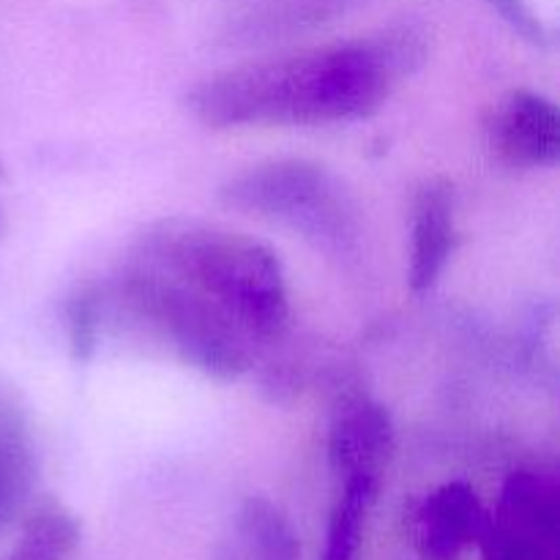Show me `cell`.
Wrapping results in <instances>:
<instances>
[{
  "instance_id": "cell-1",
  "label": "cell",
  "mask_w": 560,
  "mask_h": 560,
  "mask_svg": "<svg viewBox=\"0 0 560 560\" xmlns=\"http://www.w3.org/2000/svg\"><path fill=\"white\" fill-rule=\"evenodd\" d=\"M424 47L410 31L230 66L186 93V109L206 129L355 124L381 113L397 80Z\"/></svg>"
},
{
  "instance_id": "cell-2",
  "label": "cell",
  "mask_w": 560,
  "mask_h": 560,
  "mask_svg": "<svg viewBox=\"0 0 560 560\" xmlns=\"http://www.w3.org/2000/svg\"><path fill=\"white\" fill-rule=\"evenodd\" d=\"M126 257L189 284L257 348L277 342L288 328L290 293L282 260L255 235L170 217L148 224Z\"/></svg>"
},
{
  "instance_id": "cell-3",
  "label": "cell",
  "mask_w": 560,
  "mask_h": 560,
  "mask_svg": "<svg viewBox=\"0 0 560 560\" xmlns=\"http://www.w3.org/2000/svg\"><path fill=\"white\" fill-rule=\"evenodd\" d=\"M104 295L180 364L213 381H235L255 364L257 345L222 310L170 273L126 257Z\"/></svg>"
},
{
  "instance_id": "cell-4",
  "label": "cell",
  "mask_w": 560,
  "mask_h": 560,
  "mask_svg": "<svg viewBox=\"0 0 560 560\" xmlns=\"http://www.w3.org/2000/svg\"><path fill=\"white\" fill-rule=\"evenodd\" d=\"M230 211L279 224L317 249L345 252L359 235L353 202L331 170L312 159H268L219 186Z\"/></svg>"
},
{
  "instance_id": "cell-5",
  "label": "cell",
  "mask_w": 560,
  "mask_h": 560,
  "mask_svg": "<svg viewBox=\"0 0 560 560\" xmlns=\"http://www.w3.org/2000/svg\"><path fill=\"white\" fill-rule=\"evenodd\" d=\"M492 153L512 170H550L560 162L556 102L528 88L506 91L487 115Z\"/></svg>"
},
{
  "instance_id": "cell-6",
  "label": "cell",
  "mask_w": 560,
  "mask_h": 560,
  "mask_svg": "<svg viewBox=\"0 0 560 560\" xmlns=\"http://www.w3.org/2000/svg\"><path fill=\"white\" fill-rule=\"evenodd\" d=\"M394 452L392 413L364 392L337 399L328 427V459L345 479H375Z\"/></svg>"
},
{
  "instance_id": "cell-7",
  "label": "cell",
  "mask_w": 560,
  "mask_h": 560,
  "mask_svg": "<svg viewBox=\"0 0 560 560\" xmlns=\"http://www.w3.org/2000/svg\"><path fill=\"white\" fill-rule=\"evenodd\" d=\"M454 241V189L448 180L432 178L421 184L413 200L410 224V266L408 284L416 293H427L438 284L452 260Z\"/></svg>"
},
{
  "instance_id": "cell-8",
  "label": "cell",
  "mask_w": 560,
  "mask_h": 560,
  "mask_svg": "<svg viewBox=\"0 0 560 560\" xmlns=\"http://www.w3.org/2000/svg\"><path fill=\"white\" fill-rule=\"evenodd\" d=\"M36 481L33 427L20 392L0 381V530L27 506Z\"/></svg>"
},
{
  "instance_id": "cell-9",
  "label": "cell",
  "mask_w": 560,
  "mask_h": 560,
  "mask_svg": "<svg viewBox=\"0 0 560 560\" xmlns=\"http://www.w3.org/2000/svg\"><path fill=\"white\" fill-rule=\"evenodd\" d=\"M487 517L474 487L463 481L443 485L419 509L416 534L432 558H452L476 536H485Z\"/></svg>"
},
{
  "instance_id": "cell-10",
  "label": "cell",
  "mask_w": 560,
  "mask_h": 560,
  "mask_svg": "<svg viewBox=\"0 0 560 560\" xmlns=\"http://www.w3.org/2000/svg\"><path fill=\"white\" fill-rule=\"evenodd\" d=\"M104 317V288L85 284L77 288L66 301V334H69L71 359L88 364L96 355L98 334Z\"/></svg>"
},
{
  "instance_id": "cell-11",
  "label": "cell",
  "mask_w": 560,
  "mask_h": 560,
  "mask_svg": "<svg viewBox=\"0 0 560 560\" xmlns=\"http://www.w3.org/2000/svg\"><path fill=\"white\" fill-rule=\"evenodd\" d=\"M520 38H525L534 47H547L550 44V33L541 16L536 14L534 5L528 0H485Z\"/></svg>"
}]
</instances>
